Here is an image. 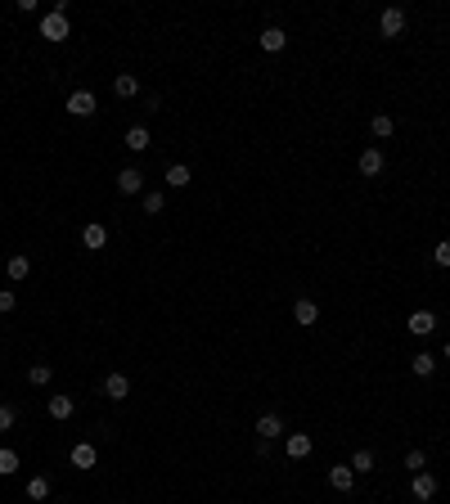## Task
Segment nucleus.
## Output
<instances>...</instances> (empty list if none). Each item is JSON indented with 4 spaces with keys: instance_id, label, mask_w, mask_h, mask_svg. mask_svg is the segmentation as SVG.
<instances>
[{
    "instance_id": "nucleus-15",
    "label": "nucleus",
    "mask_w": 450,
    "mask_h": 504,
    "mask_svg": "<svg viewBox=\"0 0 450 504\" xmlns=\"http://www.w3.org/2000/svg\"><path fill=\"white\" fill-rule=\"evenodd\" d=\"M45 410H50V419H72V410H77V401L72 396H50V401H45Z\"/></svg>"
},
{
    "instance_id": "nucleus-16",
    "label": "nucleus",
    "mask_w": 450,
    "mask_h": 504,
    "mask_svg": "<svg viewBox=\"0 0 450 504\" xmlns=\"http://www.w3.org/2000/svg\"><path fill=\"white\" fill-rule=\"evenodd\" d=\"M257 432H262V441H275V437H284V419L280 414H262V419H257Z\"/></svg>"
},
{
    "instance_id": "nucleus-21",
    "label": "nucleus",
    "mask_w": 450,
    "mask_h": 504,
    "mask_svg": "<svg viewBox=\"0 0 450 504\" xmlns=\"http://www.w3.org/2000/svg\"><path fill=\"white\" fill-rule=\"evenodd\" d=\"M410 369H415L419 378L437 374V356H433V351H419V356H410Z\"/></svg>"
},
{
    "instance_id": "nucleus-20",
    "label": "nucleus",
    "mask_w": 450,
    "mask_h": 504,
    "mask_svg": "<svg viewBox=\"0 0 450 504\" xmlns=\"http://www.w3.org/2000/svg\"><path fill=\"white\" fill-rule=\"evenodd\" d=\"M5 270H9V279H27V275H32V261H27V257L23 252H14V257H9V261H5Z\"/></svg>"
},
{
    "instance_id": "nucleus-12",
    "label": "nucleus",
    "mask_w": 450,
    "mask_h": 504,
    "mask_svg": "<svg viewBox=\"0 0 450 504\" xmlns=\"http://www.w3.org/2000/svg\"><path fill=\"white\" fill-rule=\"evenodd\" d=\"M113 95H118V99H136V95H140L136 72H118V77H113Z\"/></svg>"
},
{
    "instance_id": "nucleus-10",
    "label": "nucleus",
    "mask_w": 450,
    "mask_h": 504,
    "mask_svg": "<svg viewBox=\"0 0 450 504\" xmlns=\"http://www.w3.org/2000/svg\"><path fill=\"white\" fill-rule=\"evenodd\" d=\"M293 320H298L302 329H311L315 320H320V307H315L311 298H298V302H293Z\"/></svg>"
},
{
    "instance_id": "nucleus-8",
    "label": "nucleus",
    "mask_w": 450,
    "mask_h": 504,
    "mask_svg": "<svg viewBox=\"0 0 450 504\" xmlns=\"http://www.w3.org/2000/svg\"><path fill=\"white\" fill-rule=\"evenodd\" d=\"M405 329H410L415 338H428V334L437 329V316H433V311H415V316L405 320Z\"/></svg>"
},
{
    "instance_id": "nucleus-23",
    "label": "nucleus",
    "mask_w": 450,
    "mask_h": 504,
    "mask_svg": "<svg viewBox=\"0 0 450 504\" xmlns=\"http://www.w3.org/2000/svg\"><path fill=\"white\" fill-rule=\"evenodd\" d=\"M50 378H54V369L45 365V360H36V365L27 369V383H32V387H45V383H50Z\"/></svg>"
},
{
    "instance_id": "nucleus-25",
    "label": "nucleus",
    "mask_w": 450,
    "mask_h": 504,
    "mask_svg": "<svg viewBox=\"0 0 450 504\" xmlns=\"http://www.w3.org/2000/svg\"><path fill=\"white\" fill-rule=\"evenodd\" d=\"M14 473H18V455L9 446H0V478H14Z\"/></svg>"
},
{
    "instance_id": "nucleus-29",
    "label": "nucleus",
    "mask_w": 450,
    "mask_h": 504,
    "mask_svg": "<svg viewBox=\"0 0 450 504\" xmlns=\"http://www.w3.org/2000/svg\"><path fill=\"white\" fill-rule=\"evenodd\" d=\"M14 307H18V293L14 288H0V316H9Z\"/></svg>"
},
{
    "instance_id": "nucleus-14",
    "label": "nucleus",
    "mask_w": 450,
    "mask_h": 504,
    "mask_svg": "<svg viewBox=\"0 0 450 504\" xmlns=\"http://www.w3.org/2000/svg\"><path fill=\"white\" fill-rule=\"evenodd\" d=\"M356 167H360V176H369V180H374L378 171H383V149H374V145H369L365 154H360V163H356Z\"/></svg>"
},
{
    "instance_id": "nucleus-22",
    "label": "nucleus",
    "mask_w": 450,
    "mask_h": 504,
    "mask_svg": "<svg viewBox=\"0 0 450 504\" xmlns=\"http://www.w3.org/2000/svg\"><path fill=\"white\" fill-rule=\"evenodd\" d=\"M167 185L171 189H189V167L185 163H171L167 167Z\"/></svg>"
},
{
    "instance_id": "nucleus-32",
    "label": "nucleus",
    "mask_w": 450,
    "mask_h": 504,
    "mask_svg": "<svg viewBox=\"0 0 450 504\" xmlns=\"http://www.w3.org/2000/svg\"><path fill=\"white\" fill-rule=\"evenodd\" d=\"M442 356H446V365H450V342H446V351H442Z\"/></svg>"
},
{
    "instance_id": "nucleus-3",
    "label": "nucleus",
    "mask_w": 450,
    "mask_h": 504,
    "mask_svg": "<svg viewBox=\"0 0 450 504\" xmlns=\"http://www.w3.org/2000/svg\"><path fill=\"white\" fill-rule=\"evenodd\" d=\"M284 450H289V460H306V455L315 450L311 432H289V437H284Z\"/></svg>"
},
{
    "instance_id": "nucleus-5",
    "label": "nucleus",
    "mask_w": 450,
    "mask_h": 504,
    "mask_svg": "<svg viewBox=\"0 0 450 504\" xmlns=\"http://www.w3.org/2000/svg\"><path fill=\"white\" fill-rule=\"evenodd\" d=\"M68 460H72V469H95V464H99V450H95L90 441H77L68 450Z\"/></svg>"
},
{
    "instance_id": "nucleus-19",
    "label": "nucleus",
    "mask_w": 450,
    "mask_h": 504,
    "mask_svg": "<svg viewBox=\"0 0 450 504\" xmlns=\"http://www.w3.org/2000/svg\"><path fill=\"white\" fill-rule=\"evenodd\" d=\"M410 491H415V500H433L437 496V478L433 473H415V487Z\"/></svg>"
},
{
    "instance_id": "nucleus-1",
    "label": "nucleus",
    "mask_w": 450,
    "mask_h": 504,
    "mask_svg": "<svg viewBox=\"0 0 450 504\" xmlns=\"http://www.w3.org/2000/svg\"><path fill=\"white\" fill-rule=\"evenodd\" d=\"M68 14H59V9H50V14H41V36L50 45H59V41H68Z\"/></svg>"
},
{
    "instance_id": "nucleus-11",
    "label": "nucleus",
    "mask_w": 450,
    "mask_h": 504,
    "mask_svg": "<svg viewBox=\"0 0 450 504\" xmlns=\"http://www.w3.org/2000/svg\"><path fill=\"white\" fill-rule=\"evenodd\" d=\"M284 45H289V32H284V27H262V50L266 54H280Z\"/></svg>"
},
{
    "instance_id": "nucleus-13",
    "label": "nucleus",
    "mask_w": 450,
    "mask_h": 504,
    "mask_svg": "<svg viewBox=\"0 0 450 504\" xmlns=\"http://www.w3.org/2000/svg\"><path fill=\"white\" fill-rule=\"evenodd\" d=\"M118 189H122V194H140V189H145L140 167H122V171H118Z\"/></svg>"
},
{
    "instance_id": "nucleus-9",
    "label": "nucleus",
    "mask_w": 450,
    "mask_h": 504,
    "mask_svg": "<svg viewBox=\"0 0 450 504\" xmlns=\"http://www.w3.org/2000/svg\"><path fill=\"white\" fill-rule=\"evenodd\" d=\"M104 243H109V230H104L99 221H90V225H81V248H90V252H99Z\"/></svg>"
},
{
    "instance_id": "nucleus-4",
    "label": "nucleus",
    "mask_w": 450,
    "mask_h": 504,
    "mask_svg": "<svg viewBox=\"0 0 450 504\" xmlns=\"http://www.w3.org/2000/svg\"><path fill=\"white\" fill-rule=\"evenodd\" d=\"M329 487L338 491V496H347V491L356 487V473H351V464H333V469H329Z\"/></svg>"
},
{
    "instance_id": "nucleus-6",
    "label": "nucleus",
    "mask_w": 450,
    "mask_h": 504,
    "mask_svg": "<svg viewBox=\"0 0 450 504\" xmlns=\"http://www.w3.org/2000/svg\"><path fill=\"white\" fill-rule=\"evenodd\" d=\"M63 108H68L72 117H90V113H95V95H90V90H72Z\"/></svg>"
},
{
    "instance_id": "nucleus-31",
    "label": "nucleus",
    "mask_w": 450,
    "mask_h": 504,
    "mask_svg": "<svg viewBox=\"0 0 450 504\" xmlns=\"http://www.w3.org/2000/svg\"><path fill=\"white\" fill-rule=\"evenodd\" d=\"M433 261L437 266H450V243H437V248H433Z\"/></svg>"
},
{
    "instance_id": "nucleus-27",
    "label": "nucleus",
    "mask_w": 450,
    "mask_h": 504,
    "mask_svg": "<svg viewBox=\"0 0 450 504\" xmlns=\"http://www.w3.org/2000/svg\"><path fill=\"white\" fill-rule=\"evenodd\" d=\"M162 207H167V194H162V189H149V194H145V212H149V216H158Z\"/></svg>"
},
{
    "instance_id": "nucleus-30",
    "label": "nucleus",
    "mask_w": 450,
    "mask_h": 504,
    "mask_svg": "<svg viewBox=\"0 0 450 504\" xmlns=\"http://www.w3.org/2000/svg\"><path fill=\"white\" fill-rule=\"evenodd\" d=\"M424 464H428L424 450H410V455H405V469H410V473H424Z\"/></svg>"
},
{
    "instance_id": "nucleus-28",
    "label": "nucleus",
    "mask_w": 450,
    "mask_h": 504,
    "mask_svg": "<svg viewBox=\"0 0 450 504\" xmlns=\"http://www.w3.org/2000/svg\"><path fill=\"white\" fill-rule=\"evenodd\" d=\"M14 423H18V410H14L9 401H0V432H9Z\"/></svg>"
},
{
    "instance_id": "nucleus-18",
    "label": "nucleus",
    "mask_w": 450,
    "mask_h": 504,
    "mask_svg": "<svg viewBox=\"0 0 450 504\" xmlns=\"http://www.w3.org/2000/svg\"><path fill=\"white\" fill-rule=\"evenodd\" d=\"M392 131H396V122H392V113H374V117H369V136H374V140H387Z\"/></svg>"
},
{
    "instance_id": "nucleus-33",
    "label": "nucleus",
    "mask_w": 450,
    "mask_h": 504,
    "mask_svg": "<svg viewBox=\"0 0 450 504\" xmlns=\"http://www.w3.org/2000/svg\"><path fill=\"white\" fill-rule=\"evenodd\" d=\"M45 504H59V500H45Z\"/></svg>"
},
{
    "instance_id": "nucleus-2",
    "label": "nucleus",
    "mask_w": 450,
    "mask_h": 504,
    "mask_svg": "<svg viewBox=\"0 0 450 504\" xmlns=\"http://www.w3.org/2000/svg\"><path fill=\"white\" fill-rule=\"evenodd\" d=\"M378 32L383 36H401V32H405V9H396V5L383 9V14H378Z\"/></svg>"
},
{
    "instance_id": "nucleus-24",
    "label": "nucleus",
    "mask_w": 450,
    "mask_h": 504,
    "mask_svg": "<svg viewBox=\"0 0 450 504\" xmlns=\"http://www.w3.org/2000/svg\"><path fill=\"white\" fill-rule=\"evenodd\" d=\"M27 500H36V504H41V500H50V478H45V473L27 482Z\"/></svg>"
},
{
    "instance_id": "nucleus-26",
    "label": "nucleus",
    "mask_w": 450,
    "mask_h": 504,
    "mask_svg": "<svg viewBox=\"0 0 450 504\" xmlns=\"http://www.w3.org/2000/svg\"><path fill=\"white\" fill-rule=\"evenodd\" d=\"M351 473H374V450H356L351 455Z\"/></svg>"
},
{
    "instance_id": "nucleus-17",
    "label": "nucleus",
    "mask_w": 450,
    "mask_h": 504,
    "mask_svg": "<svg viewBox=\"0 0 450 504\" xmlns=\"http://www.w3.org/2000/svg\"><path fill=\"white\" fill-rule=\"evenodd\" d=\"M127 149H131V154H145V149H153L149 127H131V131H127Z\"/></svg>"
},
{
    "instance_id": "nucleus-7",
    "label": "nucleus",
    "mask_w": 450,
    "mask_h": 504,
    "mask_svg": "<svg viewBox=\"0 0 450 504\" xmlns=\"http://www.w3.org/2000/svg\"><path fill=\"white\" fill-rule=\"evenodd\" d=\"M104 396H109V401H127L131 396V378L127 374H109L104 378Z\"/></svg>"
}]
</instances>
